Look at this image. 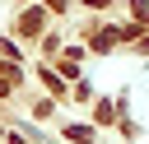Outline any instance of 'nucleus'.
Wrapping results in <instances>:
<instances>
[{"instance_id":"f257e3e1","label":"nucleus","mask_w":149,"mask_h":144,"mask_svg":"<svg viewBox=\"0 0 149 144\" xmlns=\"http://www.w3.org/2000/svg\"><path fill=\"white\" fill-rule=\"evenodd\" d=\"M47 5H51V9H70V5H65V0H47Z\"/></svg>"}]
</instances>
